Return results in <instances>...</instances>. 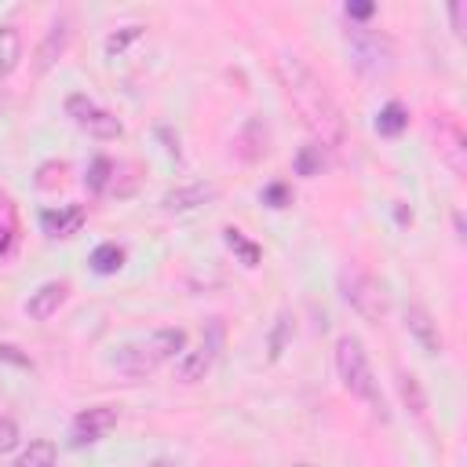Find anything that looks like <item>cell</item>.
Returning a JSON list of instances; mask_svg holds the SVG:
<instances>
[{
    "label": "cell",
    "mask_w": 467,
    "mask_h": 467,
    "mask_svg": "<svg viewBox=\"0 0 467 467\" xmlns=\"http://www.w3.org/2000/svg\"><path fill=\"white\" fill-rule=\"evenodd\" d=\"M277 80L292 102V109L303 117V124L314 131L317 146L325 150H339L343 139H347V124H343V113H339V102L332 99V91L325 88V80L292 51H281L277 62Z\"/></svg>",
    "instance_id": "1"
},
{
    "label": "cell",
    "mask_w": 467,
    "mask_h": 467,
    "mask_svg": "<svg viewBox=\"0 0 467 467\" xmlns=\"http://www.w3.org/2000/svg\"><path fill=\"white\" fill-rule=\"evenodd\" d=\"M182 350H186V328H157V332L146 336V339L124 343V347L117 350V358H113V365H117L124 376L139 379V376H150L161 361L182 358Z\"/></svg>",
    "instance_id": "2"
},
{
    "label": "cell",
    "mask_w": 467,
    "mask_h": 467,
    "mask_svg": "<svg viewBox=\"0 0 467 467\" xmlns=\"http://www.w3.org/2000/svg\"><path fill=\"white\" fill-rule=\"evenodd\" d=\"M336 372H339V383H343V390L350 398L368 401L383 416V398H379V387H376V376H372L365 343L358 336H350V332L336 339Z\"/></svg>",
    "instance_id": "3"
},
{
    "label": "cell",
    "mask_w": 467,
    "mask_h": 467,
    "mask_svg": "<svg viewBox=\"0 0 467 467\" xmlns=\"http://www.w3.org/2000/svg\"><path fill=\"white\" fill-rule=\"evenodd\" d=\"M343 44H347V55H350V66L361 73V77H387L398 62V51H394V40L379 29H365V26H350L343 33Z\"/></svg>",
    "instance_id": "4"
},
{
    "label": "cell",
    "mask_w": 467,
    "mask_h": 467,
    "mask_svg": "<svg viewBox=\"0 0 467 467\" xmlns=\"http://www.w3.org/2000/svg\"><path fill=\"white\" fill-rule=\"evenodd\" d=\"M339 292H343V299L350 303V310L358 317L383 321V314H387V292H383V285L372 274H365L358 266L339 270Z\"/></svg>",
    "instance_id": "5"
},
{
    "label": "cell",
    "mask_w": 467,
    "mask_h": 467,
    "mask_svg": "<svg viewBox=\"0 0 467 467\" xmlns=\"http://www.w3.org/2000/svg\"><path fill=\"white\" fill-rule=\"evenodd\" d=\"M66 117H69L80 131H88L91 139H102V142L124 135V124H120L109 109H102L95 99H88V95H69V99H66Z\"/></svg>",
    "instance_id": "6"
},
{
    "label": "cell",
    "mask_w": 467,
    "mask_h": 467,
    "mask_svg": "<svg viewBox=\"0 0 467 467\" xmlns=\"http://www.w3.org/2000/svg\"><path fill=\"white\" fill-rule=\"evenodd\" d=\"M219 343H223V328H219V321H212V325H208V336H204L190 354H182V358H179L175 376H179L182 383H197V379H204V376H208V368L215 365Z\"/></svg>",
    "instance_id": "7"
},
{
    "label": "cell",
    "mask_w": 467,
    "mask_h": 467,
    "mask_svg": "<svg viewBox=\"0 0 467 467\" xmlns=\"http://www.w3.org/2000/svg\"><path fill=\"white\" fill-rule=\"evenodd\" d=\"M113 427H117V409H113V405H91V409H84V412L73 420V427H69V445H77V449L95 445V441H102Z\"/></svg>",
    "instance_id": "8"
},
{
    "label": "cell",
    "mask_w": 467,
    "mask_h": 467,
    "mask_svg": "<svg viewBox=\"0 0 467 467\" xmlns=\"http://www.w3.org/2000/svg\"><path fill=\"white\" fill-rule=\"evenodd\" d=\"M405 328H409V336L420 343V350H427V354H441V350H445V339H441V332H438V321H434L420 303H409V306H405Z\"/></svg>",
    "instance_id": "9"
},
{
    "label": "cell",
    "mask_w": 467,
    "mask_h": 467,
    "mask_svg": "<svg viewBox=\"0 0 467 467\" xmlns=\"http://www.w3.org/2000/svg\"><path fill=\"white\" fill-rule=\"evenodd\" d=\"M434 131H438V157L456 171V175H463V168H467V146H463V131L449 120V117H438V124H434Z\"/></svg>",
    "instance_id": "10"
},
{
    "label": "cell",
    "mask_w": 467,
    "mask_h": 467,
    "mask_svg": "<svg viewBox=\"0 0 467 467\" xmlns=\"http://www.w3.org/2000/svg\"><path fill=\"white\" fill-rule=\"evenodd\" d=\"M219 197V186H212V182H193V186H175V190H168L164 197H161V208L164 212H193V208H201V204H208V201H215Z\"/></svg>",
    "instance_id": "11"
},
{
    "label": "cell",
    "mask_w": 467,
    "mask_h": 467,
    "mask_svg": "<svg viewBox=\"0 0 467 467\" xmlns=\"http://www.w3.org/2000/svg\"><path fill=\"white\" fill-rule=\"evenodd\" d=\"M84 226V208L80 204H58L40 212V230L47 237H73Z\"/></svg>",
    "instance_id": "12"
},
{
    "label": "cell",
    "mask_w": 467,
    "mask_h": 467,
    "mask_svg": "<svg viewBox=\"0 0 467 467\" xmlns=\"http://www.w3.org/2000/svg\"><path fill=\"white\" fill-rule=\"evenodd\" d=\"M66 296H69V285H66V281H44V285L26 299V314H29L33 321H47L51 314H58V306L66 303Z\"/></svg>",
    "instance_id": "13"
},
{
    "label": "cell",
    "mask_w": 467,
    "mask_h": 467,
    "mask_svg": "<svg viewBox=\"0 0 467 467\" xmlns=\"http://www.w3.org/2000/svg\"><path fill=\"white\" fill-rule=\"evenodd\" d=\"M66 44H69V18H55L36 47V73H47L55 66V58L66 51Z\"/></svg>",
    "instance_id": "14"
},
{
    "label": "cell",
    "mask_w": 467,
    "mask_h": 467,
    "mask_svg": "<svg viewBox=\"0 0 467 467\" xmlns=\"http://www.w3.org/2000/svg\"><path fill=\"white\" fill-rule=\"evenodd\" d=\"M292 168H296V175L314 179V175H321V171L328 168V150H325V146H317V142H306V146H299V150H296Z\"/></svg>",
    "instance_id": "15"
},
{
    "label": "cell",
    "mask_w": 467,
    "mask_h": 467,
    "mask_svg": "<svg viewBox=\"0 0 467 467\" xmlns=\"http://www.w3.org/2000/svg\"><path fill=\"white\" fill-rule=\"evenodd\" d=\"M405 128H409V109H405L401 102H387V106L376 113V131H379V135L394 139V135H401Z\"/></svg>",
    "instance_id": "16"
},
{
    "label": "cell",
    "mask_w": 467,
    "mask_h": 467,
    "mask_svg": "<svg viewBox=\"0 0 467 467\" xmlns=\"http://www.w3.org/2000/svg\"><path fill=\"white\" fill-rule=\"evenodd\" d=\"M88 266L95 270V274H117L120 266H124V248L120 244H113V241H106V244H99L91 255H88Z\"/></svg>",
    "instance_id": "17"
},
{
    "label": "cell",
    "mask_w": 467,
    "mask_h": 467,
    "mask_svg": "<svg viewBox=\"0 0 467 467\" xmlns=\"http://www.w3.org/2000/svg\"><path fill=\"white\" fill-rule=\"evenodd\" d=\"M223 241H226V248H230L244 266H259V255H263V252H259V244H255V241H248L237 226H226V230H223Z\"/></svg>",
    "instance_id": "18"
},
{
    "label": "cell",
    "mask_w": 467,
    "mask_h": 467,
    "mask_svg": "<svg viewBox=\"0 0 467 467\" xmlns=\"http://www.w3.org/2000/svg\"><path fill=\"white\" fill-rule=\"evenodd\" d=\"M22 58V36L15 26H0V77H7Z\"/></svg>",
    "instance_id": "19"
},
{
    "label": "cell",
    "mask_w": 467,
    "mask_h": 467,
    "mask_svg": "<svg viewBox=\"0 0 467 467\" xmlns=\"http://www.w3.org/2000/svg\"><path fill=\"white\" fill-rule=\"evenodd\" d=\"M113 161L109 157H91V164H88V175H84V186L91 190V193H106L109 190V179H113Z\"/></svg>",
    "instance_id": "20"
},
{
    "label": "cell",
    "mask_w": 467,
    "mask_h": 467,
    "mask_svg": "<svg viewBox=\"0 0 467 467\" xmlns=\"http://www.w3.org/2000/svg\"><path fill=\"white\" fill-rule=\"evenodd\" d=\"M288 339H292V310H281L277 314V321H274V328H270V339H266V358L270 361H277L281 354H285V347H288Z\"/></svg>",
    "instance_id": "21"
},
{
    "label": "cell",
    "mask_w": 467,
    "mask_h": 467,
    "mask_svg": "<svg viewBox=\"0 0 467 467\" xmlns=\"http://www.w3.org/2000/svg\"><path fill=\"white\" fill-rule=\"evenodd\" d=\"M15 467H55V445L51 441H29V449L15 460Z\"/></svg>",
    "instance_id": "22"
},
{
    "label": "cell",
    "mask_w": 467,
    "mask_h": 467,
    "mask_svg": "<svg viewBox=\"0 0 467 467\" xmlns=\"http://www.w3.org/2000/svg\"><path fill=\"white\" fill-rule=\"evenodd\" d=\"M398 387H401V401H405V405H409L416 416H423V409H427V398H423V387H420V379H416L412 372H401Z\"/></svg>",
    "instance_id": "23"
},
{
    "label": "cell",
    "mask_w": 467,
    "mask_h": 467,
    "mask_svg": "<svg viewBox=\"0 0 467 467\" xmlns=\"http://www.w3.org/2000/svg\"><path fill=\"white\" fill-rule=\"evenodd\" d=\"M142 36V26H124V29H117V33H109L106 36V55H124V47L131 44V40H139Z\"/></svg>",
    "instance_id": "24"
},
{
    "label": "cell",
    "mask_w": 467,
    "mask_h": 467,
    "mask_svg": "<svg viewBox=\"0 0 467 467\" xmlns=\"http://www.w3.org/2000/svg\"><path fill=\"white\" fill-rule=\"evenodd\" d=\"M263 204H270V208H288V204H292V190H288L285 182H270V186L263 190Z\"/></svg>",
    "instance_id": "25"
},
{
    "label": "cell",
    "mask_w": 467,
    "mask_h": 467,
    "mask_svg": "<svg viewBox=\"0 0 467 467\" xmlns=\"http://www.w3.org/2000/svg\"><path fill=\"white\" fill-rule=\"evenodd\" d=\"M343 15H347L350 22H365V18L376 15V4H368V0H347V4H343Z\"/></svg>",
    "instance_id": "26"
},
{
    "label": "cell",
    "mask_w": 467,
    "mask_h": 467,
    "mask_svg": "<svg viewBox=\"0 0 467 467\" xmlns=\"http://www.w3.org/2000/svg\"><path fill=\"white\" fill-rule=\"evenodd\" d=\"M15 445H18V427H15V420L0 416V452H11Z\"/></svg>",
    "instance_id": "27"
},
{
    "label": "cell",
    "mask_w": 467,
    "mask_h": 467,
    "mask_svg": "<svg viewBox=\"0 0 467 467\" xmlns=\"http://www.w3.org/2000/svg\"><path fill=\"white\" fill-rule=\"evenodd\" d=\"M0 361H11V365H22V368H33V361H29V358H22V354H18V347H7V343H0Z\"/></svg>",
    "instance_id": "28"
},
{
    "label": "cell",
    "mask_w": 467,
    "mask_h": 467,
    "mask_svg": "<svg viewBox=\"0 0 467 467\" xmlns=\"http://www.w3.org/2000/svg\"><path fill=\"white\" fill-rule=\"evenodd\" d=\"M449 15H452V29H456V36H463V18H467V0H456V4L449 7Z\"/></svg>",
    "instance_id": "29"
},
{
    "label": "cell",
    "mask_w": 467,
    "mask_h": 467,
    "mask_svg": "<svg viewBox=\"0 0 467 467\" xmlns=\"http://www.w3.org/2000/svg\"><path fill=\"white\" fill-rule=\"evenodd\" d=\"M11 248V226L7 223H0V255Z\"/></svg>",
    "instance_id": "30"
},
{
    "label": "cell",
    "mask_w": 467,
    "mask_h": 467,
    "mask_svg": "<svg viewBox=\"0 0 467 467\" xmlns=\"http://www.w3.org/2000/svg\"><path fill=\"white\" fill-rule=\"evenodd\" d=\"M150 467H179V463H175V460H168V456H157Z\"/></svg>",
    "instance_id": "31"
},
{
    "label": "cell",
    "mask_w": 467,
    "mask_h": 467,
    "mask_svg": "<svg viewBox=\"0 0 467 467\" xmlns=\"http://www.w3.org/2000/svg\"><path fill=\"white\" fill-rule=\"evenodd\" d=\"M0 109H4V95H0Z\"/></svg>",
    "instance_id": "32"
}]
</instances>
